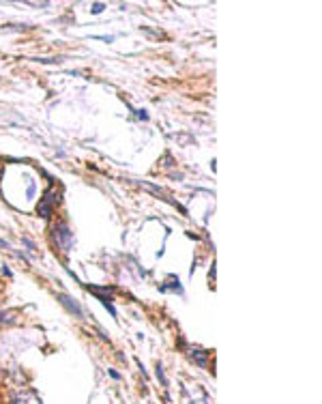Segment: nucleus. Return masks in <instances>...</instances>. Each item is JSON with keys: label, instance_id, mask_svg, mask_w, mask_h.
Returning <instances> with one entry per match:
<instances>
[{"label": "nucleus", "instance_id": "1", "mask_svg": "<svg viewBox=\"0 0 322 404\" xmlns=\"http://www.w3.org/2000/svg\"><path fill=\"white\" fill-rule=\"evenodd\" d=\"M58 200H60V194L56 192V189H48V192L43 194V198L39 200L37 204V213L43 219H50L52 213H54V206L58 204Z\"/></svg>", "mask_w": 322, "mask_h": 404}, {"label": "nucleus", "instance_id": "8", "mask_svg": "<svg viewBox=\"0 0 322 404\" xmlns=\"http://www.w3.org/2000/svg\"><path fill=\"white\" fill-rule=\"evenodd\" d=\"M157 378H161V383H163V385H168L166 376H163V368H161V366H157Z\"/></svg>", "mask_w": 322, "mask_h": 404}, {"label": "nucleus", "instance_id": "5", "mask_svg": "<svg viewBox=\"0 0 322 404\" xmlns=\"http://www.w3.org/2000/svg\"><path fill=\"white\" fill-rule=\"evenodd\" d=\"M161 293H170V290H176L178 295H183V286H180V282H178V277H168V282L163 284V286L159 288Z\"/></svg>", "mask_w": 322, "mask_h": 404}, {"label": "nucleus", "instance_id": "4", "mask_svg": "<svg viewBox=\"0 0 322 404\" xmlns=\"http://www.w3.org/2000/svg\"><path fill=\"white\" fill-rule=\"evenodd\" d=\"M56 299L62 303L64 307H67V312L69 314H75L78 318H84V312H82V307H80V303L75 301V299H71L69 295H56Z\"/></svg>", "mask_w": 322, "mask_h": 404}, {"label": "nucleus", "instance_id": "11", "mask_svg": "<svg viewBox=\"0 0 322 404\" xmlns=\"http://www.w3.org/2000/svg\"><path fill=\"white\" fill-rule=\"evenodd\" d=\"M0 247H2V249H11V245L4 239H0Z\"/></svg>", "mask_w": 322, "mask_h": 404}, {"label": "nucleus", "instance_id": "10", "mask_svg": "<svg viewBox=\"0 0 322 404\" xmlns=\"http://www.w3.org/2000/svg\"><path fill=\"white\" fill-rule=\"evenodd\" d=\"M28 198H32V196H34V183H30V185H28Z\"/></svg>", "mask_w": 322, "mask_h": 404}, {"label": "nucleus", "instance_id": "12", "mask_svg": "<svg viewBox=\"0 0 322 404\" xmlns=\"http://www.w3.org/2000/svg\"><path fill=\"white\" fill-rule=\"evenodd\" d=\"M110 376H112V378H116V381H118V378H120V374L116 372V370H110Z\"/></svg>", "mask_w": 322, "mask_h": 404}, {"label": "nucleus", "instance_id": "6", "mask_svg": "<svg viewBox=\"0 0 322 404\" xmlns=\"http://www.w3.org/2000/svg\"><path fill=\"white\" fill-rule=\"evenodd\" d=\"M189 357L196 361L198 366H202V368H206V357H208V353H204V350L200 348H189Z\"/></svg>", "mask_w": 322, "mask_h": 404}, {"label": "nucleus", "instance_id": "2", "mask_svg": "<svg viewBox=\"0 0 322 404\" xmlns=\"http://www.w3.org/2000/svg\"><path fill=\"white\" fill-rule=\"evenodd\" d=\"M52 235H54V241H56V245H60L64 252H69V249L73 247V233L69 230V226L60 222V224H56L54 226V230H52Z\"/></svg>", "mask_w": 322, "mask_h": 404}, {"label": "nucleus", "instance_id": "3", "mask_svg": "<svg viewBox=\"0 0 322 404\" xmlns=\"http://www.w3.org/2000/svg\"><path fill=\"white\" fill-rule=\"evenodd\" d=\"M11 402L13 404H41V398L34 394L32 389H24V391H20V394L11 396Z\"/></svg>", "mask_w": 322, "mask_h": 404}, {"label": "nucleus", "instance_id": "7", "mask_svg": "<svg viewBox=\"0 0 322 404\" xmlns=\"http://www.w3.org/2000/svg\"><path fill=\"white\" fill-rule=\"evenodd\" d=\"M103 9H105V4H103V2H95V4L90 7V13H92V15H99Z\"/></svg>", "mask_w": 322, "mask_h": 404}, {"label": "nucleus", "instance_id": "9", "mask_svg": "<svg viewBox=\"0 0 322 404\" xmlns=\"http://www.w3.org/2000/svg\"><path fill=\"white\" fill-rule=\"evenodd\" d=\"M138 118H142V121H148V114H146V110H138Z\"/></svg>", "mask_w": 322, "mask_h": 404}]
</instances>
